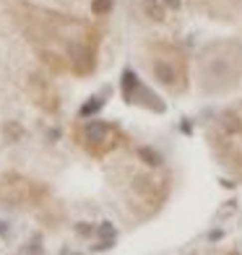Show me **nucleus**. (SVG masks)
<instances>
[{"label": "nucleus", "instance_id": "f257e3e1", "mask_svg": "<svg viewBox=\"0 0 242 255\" xmlns=\"http://www.w3.org/2000/svg\"><path fill=\"white\" fill-rule=\"evenodd\" d=\"M68 55H71V60L76 63V73H89L94 63H91V52L84 50V44L78 42H71L68 44Z\"/></svg>", "mask_w": 242, "mask_h": 255}, {"label": "nucleus", "instance_id": "423d86ee", "mask_svg": "<svg viewBox=\"0 0 242 255\" xmlns=\"http://www.w3.org/2000/svg\"><path fill=\"white\" fill-rule=\"evenodd\" d=\"M138 156H141L143 161H146V164H151V167H161V164H164V159H161V154L159 151H154V148H138Z\"/></svg>", "mask_w": 242, "mask_h": 255}, {"label": "nucleus", "instance_id": "f8f14e48", "mask_svg": "<svg viewBox=\"0 0 242 255\" xmlns=\"http://www.w3.org/2000/svg\"><path fill=\"white\" fill-rule=\"evenodd\" d=\"M78 235L89 237V235H91V227H89V224H78Z\"/></svg>", "mask_w": 242, "mask_h": 255}, {"label": "nucleus", "instance_id": "7ed1b4c3", "mask_svg": "<svg viewBox=\"0 0 242 255\" xmlns=\"http://www.w3.org/2000/svg\"><path fill=\"white\" fill-rule=\"evenodd\" d=\"M138 89H141V81H138V76L130 71H122V97H125V102H133L135 99V94H138Z\"/></svg>", "mask_w": 242, "mask_h": 255}, {"label": "nucleus", "instance_id": "6e6552de", "mask_svg": "<svg viewBox=\"0 0 242 255\" xmlns=\"http://www.w3.org/2000/svg\"><path fill=\"white\" fill-rule=\"evenodd\" d=\"M99 107H102L99 99H89V104H84V107H81V118H89V115H94Z\"/></svg>", "mask_w": 242, "mask_h": 255}, {"label": "nucleus", "instance_id": "f03ea898", "mask_svg": "<svg viewBox=\"0 0 242 255\" xmlns=\"http://www.w3.org/2000/svg\"><path fill=\"white\" fill-rule=\"evenodd\" d=\"M154 76L164 86H172L177 81V73H175V68H172L169 60H154Z\"/></svg>", "mask_w": 242, "mask_h": 255}, {"label": "nucleus", "instance_id": "ddd939ff", "mask_svg": "<svg viewBox=\"0 0 242 255\" xmlns=\"http://www.w3.org/2000/svg\"><path fill=\"white\" fill-rule=\"evenodd\" d=\"M5 232H8V229H5V224H3V222H0V235H5Z\"/></svg>", "mask_w": 242, "mask_h": 255}, {"label": "nucleus", "instance_id": "20e7f679", "mask_svg": "<svg viewBox=\"0 0 242 255\" xmlns=\"http://www.w3.org/2000/svg\"><path fill=\"white\" fill-rule=\"evenodd\" d=\"M110 133V125L107 123H89L86 125V130H84V135H86V141L89 143H105V135Z\"/></svg>", "mask_w": 242, "mask_h": 255}, {"label": "nucleus", "instance_id": "0eeeda50", "mask_svg": "<svg viewBox=\"0 0 242 255\" xmlns=\"http://www.w3.org/2000/svg\"><path fill=\"white\" fill-rule=\"evenodd\" d=\"M110 8H112V0H94V3H91V13L105 16V13H110Z\"/></svg>", "mask_w": 242, "mask_h": 255}, {"label": "nucleus", "instance_id": "9b49d317", "mask_svg": "<svg viewBox=\"0 0 242 255\" xmlns=\"http://www.w3.org/2000/svg\"><path fill=\"white\" fill-rule=\"evenodd\" d=\"M167 8H172V10H180V5H182V0H161Z\"/></svg>", "mask_w": 242, "mask_h": 255}, {"label": "nucleus", "instance_id": "39448f33", "mask_svg": "<svg viewBox=\"0 0 242 255\" xmlns=\"http://www.w3.org/2000/svg\"><path fill=\"white\" fill-rule=\"evenodd\" d=\"M141 8H143V13L146 18H151V21H164V3L161 0H141Z\"/></svg>", "mask_w": 242, "mask_h": 255}, {"label": "nucleus", "instance_id": "1a4fd4ad", "mask_svg": "<svg viewBox=\"0 0 242 255\" xmlns=\"http://www.w3.org/2000/svg\"><path fill=\"white\" fill-rule=\"evenodd\" d=\"M21 133H24V130H21V128H18L16 123H8V125H5V135L10 138V141H16V138H21Z\"/></svg>", "mask_w": 242, "mask_h": 255}, {"label": "nucleus", "instance_id": "9d476101", "mask_svg": "<svg viewBox=\"0 0 242 255\" xmlns=\"http://www.w3.org/2000/svg\"><path fill=\"white\" fill-rule=\"evenodd\" d=\"M99 235H102V237H107V240L112 242V240H115V229H112V224H102Z\"/></svg>", "mask_w": 242, "mask_h": 255}, {"label": "nucleus", "instance_id": "4468645a", "mask_svg": "<svg viewBox=\"0 0 242 255\" xmlns=\"http://www.w3.org/2000/svg\"><path fill=\"white\" fill-rule=\"evenodd\" d=\"M229 255H240V253H229Z\"/></svg>", "mask_w": 242, "mask_h": 255}]
</instances>
